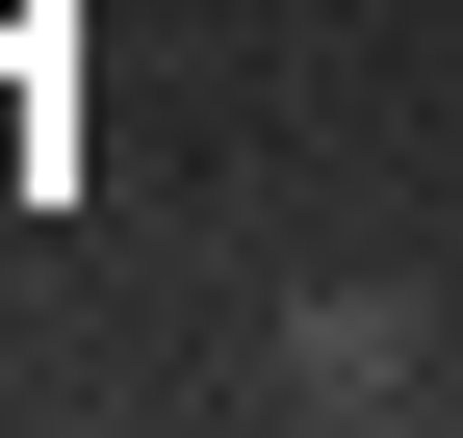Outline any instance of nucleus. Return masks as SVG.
I'll list each match as a JSON object with an SVG mask.
<instances>
[{"mask_svg":"<svg viewBox=\"0 0 463 438\" xmlns=\"http://www.w3.org/2000/svg\"><path fill=\"white\" fill-rule=\"evenodd\" d=\"M463 387V336L412 284H283L258 309V413H309V438H386V413H438Z\"/></svg>","mask_w":463,"mask_h":438,"instance_id":"1","label":"nucleus"}]
</instances>
